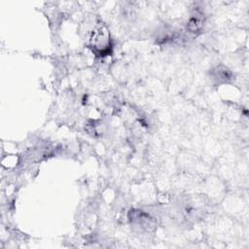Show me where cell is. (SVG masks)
I'll return each instance as SVG.
<instances>
[{
    "instance_id": "1",
    "label": "cell",
    "mask_w": 249,
    "mask_h": 249,
    "mask_svg": "<svg viewBox=\"0 0 249 249\" xmlns=\"http://www.w3.org/2000/svg\"><path fill=\"white\" fill-rule=\"evenodd\" d=\"M90 44L91 47L94 49L95 52L103 54L109 51V34L105 27H98L96 28L90 37Z\"/></svg>"
}]
</instances>
